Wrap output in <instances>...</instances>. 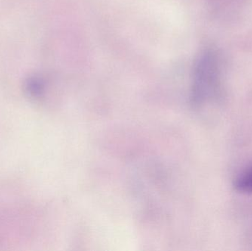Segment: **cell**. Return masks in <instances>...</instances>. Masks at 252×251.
I'll use <instances>...</instances> for the list:
<instances>
[{"label":"cell","instance_id":"277c9868","mask_svg":"<svg viewBox=\"0 0 252 251\" xmlns=\"http://www.w3.org/2000/svg\"><path fill=\"white\" fill-rule=\"evenodd\" d=\"M25 89L31 97H41L45 89V83L41 77H30L25 83Z\"/></svg>","mask_w":252,"mask_h":251},{"label":"cell","instance_id":"3957f363","mask_svg":"<svg viewBox=\"0 0 252 251\" xmlns=\"http://www.w3.org/2000/svg\"><path fill=\"white\" fill-rule=\"evenodd\" d=\"M237 191L246 194L252 193V164L241 171L235 181Z\"/></svg>","mask_w":252,"mask_h":251},{"label":"cell","instance_id":"7a4b0ae2","mask_svg":"<svg viewBox=\"0 0 252 251\" xmlns=\"http://www.w3.org/2000/svg\"><path fill=\"white\" fill-rule=\"evenodd\" d=\"M245 0H207L210 12L219 19H230L241 10Z\"/></svg>","mask_w":252,"mask_h":251},{"label":"cell","instance_id":"6da1fadb","mask_svg":"<svg viewBox=\"0 0 252 251\" xmlns=\"http://www.w3.org/2000/svg\"><path fill=\"white\" fill-rule=\"evenodd\" d=\"M221 52L207 47L198 55L193 70L191 99L195 106H202L222 98L226 69Z\"/></svg>","mask_w":252,"mask_h":251}]
</instances>
